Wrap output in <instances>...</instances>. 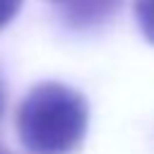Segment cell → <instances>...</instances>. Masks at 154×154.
Segmentation results:
<instances>
[{
    "label": "cell",
    "instance_id": "2",
    "mask_svg": "<svg viewBox=\"0 0 154 154\" xmlns=\"http://www.w3.org/2000/svg\"><path fill=\"white\" fill-rule=\"evenodd\" d=\"M120 0H72L70 22L72 24H99L118 10Z\"/></svg>",
    "mask_w": 154,
    "mask_h": 154
},
{
    "label": "cell",
    "instance_id": "5",
    "mask_svg": "<svg viewBox=\"0 0 154 154\" xmlns=\"http://www.w3.org/2000/svg\"><path fill=\"white\" fill-rule=\"evenodd\" d=\"M0 111H2V94H0Z\"/></svg>",
    "mask_w": 154,
    "mask_h": 154
},
{
    "label": "cell",
    "instance_id": "6",
    "mask_svg": "<svg viewBox=\"0 0 154 154\" xmlns=\"http://www.w3.org/2000/svg\"><path fill=\"white\" fill-rule=\"evenodd\" d=\"M0 154H10V152H5V149H2V147H0Z\"/></svg>",
    "mask_w": 154,
    "mask_h": 154
},
{
    "label": "cell",
    "instance_id": "1",
    "mask_svg": "<svg viewBox=\"0 0 154 154\" xmlns=\"http://www.w3.org/2000/svg\"><path fill=\"white\" fill-rule=\"evenodd\" d=\"M89 125L87 99L60 82L34 87L17 108V132L22 144L34 154L75 152Z\"/></svg>",
    "mask_w": 154,
    "mask_h": 154
},
{
    "label": "cell",
    "instance_id": "4",
    "mask_svg": "<svg viewBox=\"0 0 154 154\" xmlns=\"http://www.w3.org/2000/svg\"><path fill=\"white\" fill-rule=\"evenodd\" d=\"M19 7H22V0H0V29L14 19Z\"/></svg>",
    "mask_w": 154,
    "mask_h": 154
},
{
    "label": "cell",
    "instance_id": "3",
    "mask_svg": "<svg viewBox=\"0 0 154 154\" xmlns=\"http://www.w3.org/2000/svg\"><path fill=\"white\" fill-rule=\"evenodd\" d=\"M135 19L142 36L154 46V0H135Z\"/></svg>",
    "mask_w": 154,
    "mask_h": 154
}]
</instances>
